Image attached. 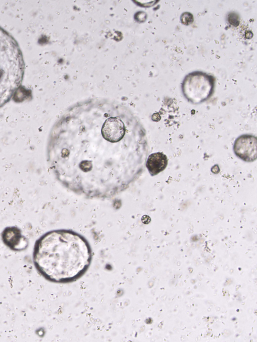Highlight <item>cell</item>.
<instances>
[{"mask_svg":"<svg viewBox=\"0 0 257 342\" xmlns=\"http://www.w3.org/2000/svg\"><path fill=\"white\" fill-rule=\"evenodd\" d=\"M147 144L143 126L132 115L68 114L52 128L47 160L67 189L89 199H109L139 176Z\"/></svg>","mask_w":257,"mask_h":342,"instance_id":"cell-1","label":"cell"},{"mask_svg":"<svg viewBox=\"0 0 257 342\" xmlns=\"http://www.w3.org/2000/svg\"><path fill=\"white\" fill-rule=\"evenodd\" d=\"M92 258L90 245L81 234L68 229L49 231L36 242L33 261L47 280L67 283L81 277Z\"/></svg>","mask_w":257,"mask_h":342,"instance_id":"cell-2","label":"cell"},{"mask_svg":"<svg viewBox=\"0 0 257 342\" xmlns=\"http://www.w3.org/2000/svg\"><path fill=\"white\" fill-rule=\"evenodd\" d=\"M24 72V60L17 42L0 28V107L21 85Z\"/></svg>","mask_w":257,"mask_h":342,"instance_id":"cell-3","label":"cell"},{"mask_svg":"<svg viewBox=\"0 0 257 342\" xmlns=\"http://www.w3.org/2000/svg\"><path fill=\"white\" fill-rule=\"evenodd\" d=\"M214 87L215 79L212 76L194 72L185 77L182 84V90L188 101L199 104L212 96Z\"/></svg>","mask_w":257,"mask_h":342,"instance_id":"cell-4","label":"cell"},{"mask_svg":"<svg viewBox=\"0 0 257 342\" xmlns=\"http://www.w3.org/2000/svg\"><path fill=\"white\" fill-rule=\"evenodd\" d=\"M233 151L240 159L252 162L257 158V139L252 134H245L238 136L234 141Z\"/></svg>","mask_w":257,"mask_h":342,"instance_id":"cell-5","label":"cell"},{"mask_svg":"<svg viewBox=\"0 0 257 342\" xmlns=\"http://www.w3.org/2000/svg\"><path fill=\"white\" fill-rule=\"evenodd\" d=\"M4 243L11 249L20 250L27 245L26 240L21 235L20 230L15 227L6 228L2 233Z\"/></svg>","mask_w":257,"mask_h":342,"instance_id":"cell-6","label":"cell"},{"mask_svg":"<svg viewBox=\"0 0 257 342\" xmlns=\"http://www.w3.org/2000/svg\"><path fill=\"white\" fill-rule=\"evenodd\" d=\"M168 164V158L162 152H157L151 154L148 157L146 166L152 176H154L163 171Z\"/></svg>","mask_w":257,"mask_h":342,"instance_id":"cell-7","label":"cell"},{"mask_svg":"<svg viewBox=\"0 0 257 342\" xmlns=\"http://www.w3.org/2000/svg\"><path fill=\"white\" fill-rule=\"evenodd\" d=\"M181 23L186 26L191 24L194 21V18L192 14L189 12L183 13L180 17Z\"/></svg>","mask_w":257,"mask_h":342,"instance_id":"cell-8","label":"cell"},{"mask_svg":"<svg viewBox=\"0 0 257 342\" xmlns=\"http://www.w3.org/2000/svg\"><path fill=\"white\" fill-rule=\"evenodd\" d=\"M227 20L229 23L234 27L238 26L239 24V16L234 12H231L228 15Z\"/></svg>","mask_w":257,"mask_h":342,"instance_id":"cell-9","label":"cell"}]
</instances>
